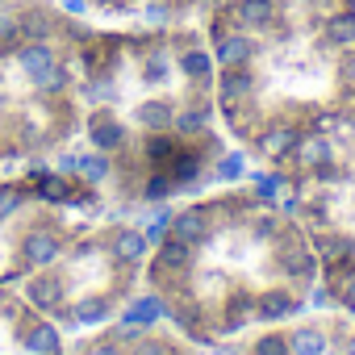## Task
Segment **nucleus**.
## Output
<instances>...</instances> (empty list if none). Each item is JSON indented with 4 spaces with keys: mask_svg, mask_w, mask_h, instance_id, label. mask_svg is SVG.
I'll use <instances>...</instances> for the list:
<instances>
[{
    "mask_svg": "<svg viewBox=\"0 0 355 355\" xmlns=\"http://www.w3.org/2000/svg\"><path fill=\"white\" fill-rule=\"evenodd\" d=\"M171 218H175L171 209H159V214H155V218L142 226V234H146V243H150V247H159V243L171 234Z\"/></svg>",
    "mask_w": 355,
    "mask_h": 355,
    "instance_id": "f704fd0d",
    "label": "nucleus"
},
{
    "mask_svg": "<svg viewBox=\"0 0 355 355\" xmlns=\"http://www.w3.org/2000/svg\"><path fill=\"white\" fill-rule=\"evenodd\" d=\"M255 84H259V80H255L251 67H218V80H214L222 105H251Z\"/></svg>",
    "mask_w": 355,
    "mask_h": 355,
    "instance_id": "1a4fd4ad",
    "label": "nucleus"
},
{
    "mask_svg": "<svg viewBox=\"0 0 355 355\" xmlns=\"http://www.w3.org/2000/svg\"><path fill=\"white\" fill-rule=\"evenodd\" d=\"M71 309H76V326H80V330H84V326H101V322H109V318H113V305H109V297H101V293H92V297H84V301H76Z\"/></svg>",
    "mask_w": 355,
    "mask_h": 355,
    "instance_id": "5701e85b",
    "label": "nucleus"
},
{
    "mask_svg": "<svg viewBox=\"0 0 355 355\" xmlns=\"http://www.w3.org/2000/svg\"><path fill=\"white\" fill-rule=\"evenodd\" d=\"M17 63H21V71H26L30 84H34V80H42V76L59 63V55H55L51 42H21V46H17Z\"/></svg>",
    "mask_w": 355,
    "mask_h": 355,
    "instance_id": "f3484780",
    "label": "nucleus"
},
{
    "mask_svg": "<svg viewBox=\"0 0 355 355\" xmlns=\"http://www.w3.org/2000/svg\"><path fill=\"white\" fill-rule=\"evenodd\" d=\"M63 255H67V243H63V234L51 230V226H34V230L21 239V263L34 268V272L55 268Z\"/></svg>",
    "mask_w": 355,
    "mask_h": 355,
    "instance_id": "7ed1b4c3",
    "label": "nucleus"
},
{
    "mask_svg": "<svg viewBox=\"0 0 355 355\" xmlns=\"http://www.w3.org/2000/svg\"><path fill=\"white\" fill-rule=\"evenodd\" d=\"M171 67H175V59H171V51H167V46H155V51H146V55H142V67H138V80H142L146 88H163V84L171 80Z\"/></svg>",
    "mask_w": 355,
    "mask_h": 355,
    "instance_id": "aec40b11",
    "label": "nucleus"
},
{
    "mask_svg": "<svg viewBox=\"0 0 355 355\" xmlns=\"http://www.w3.org/2000/svg\"><path fill=\"white\" fill-rule=\"evenodd\" d=\"M105 247H109V259H113L117 268H138V263L146 259V251H150L146 234L134 230V226H113Z\"/></svg>",
    "mask_w": 355,
    "mask_h": 355,
    "instance_id": "6e6552de",
    "label": "nucleus"
},
{
    "mask_svg": "<svg viewBox=\"0 0 355 355\" xmlns=\"http://www.w3.org/2000/svg\"><path fill=\"white\" fill-rule=\"evenodd\" d=\"M193 263H197L193 243L167 234V239L159 243L155 259H150V280H155V284H163V288H184V284H189V276H193Z\"/></svg>",
    "mask_w": 355,
    "mask_h": 355,
    "instance_id": "f257e3e1",
    "label": "nucleus"
},
{
    "mask_svg": "<svg viewBox=\"0 0 355 355\" xmlns=\"http://www.w3.org/2000/svg\"><path fill=\"white\" fill-rule=\"evenodd\" d=\"M171 234L193 243V247L209 243V234H214V209H184V214H175L171 218Z\"/></svg>",
    "mask_w": 355,
    "mask_h": 355,
    "instance_id": "ddd939ff",
    "label": "nucleus"
},
{
    "mask_svg": "<svg viewBox=\"0 0 355 355\" xmlns=\"http://www.w3.org/2000/svg\"><path fill=\"white\" fill-rule=\"evenodd\" d=\"M88 142H92V150L113 155V150H121V146L130 142V125H125L117 113L101 109V113H92V117H88Z\"/></svg>",
    "mask_w": 355,
    "mask_h": 355,
    "instance_id": "0eeeda50",
    "label": "nucleus"
},
{
    "mask_svg": "<svg viewBox=\"0 0 355 355\" xmlns=\"http://www.w3.org/2000/svg\"><path fill=\"white\" fill-rule=\"evenodd\" d=\"M284 226H280V218H259L255 222V239H276Z\"/></svg>",
    "mask_w": 355,
    "mask_h": 355,
    "instance_id": "79ce46f5",
    "label": "nucleus"
},
{
    "mask_svg": "<svg viewBox=\"0 0 355 355\" xmlns=\"http://www.w3.org/2000/svg\"><path fill=\"white\" fill-rule=\"evenodd\" d=\"M175 67H180V76L197 88H214L218 80V63H214V51L205 46H184L180 55H175Z\"/></svg>",
    "mask_w": 355,
    "mask_h": 355,
    "instance_id": "9b49d317",
    "label": "nucleus"
},
{
    "mask_svg": "<svg viewBox=\"0 0 355 355\" xmlns=\"http://www.w3.org/2000/svg\"><path fill=\"white\" fill-rule=\"evenodd\" d=\"M59 9H63L67 17H88V9H92V0H59Z\"/></svg>",
    "mask_w": 355,
    "mask_h": 355,
    "instance_id": "37998d69",
    "label": "nucleus"
},
{
    "mask_svg": "<svg viewBox=\"0 0 355 355\" xmlns=\"http://www.w3.org/2000/svg\"><path fill=\"white\" fill-rule=\"evenodd\" d=\"M347 5H351V13H355V0H347Z\"/></svg>",
    "mask_w": 355,
    "mask_h": 355,
    "instance_id": "49530a36",
    "label": "nucleus"
},
{
    "mask_svg": "<svg viewBox=\"0 0 355 355\" xmlns=\"http://www.w3.org/2000/svg\"><path fill=\"white\" fill-rule=\"evenodd\" d=\"M34 88H38L42 96H63V92L71 88V67L59 59V63H55V67L42 76V80H34Z\"/></svg>",
    "mask_w": 355,
    "mask_h": 355,
    "instance_id": "c85d7f7f",
    "label": "nucleus"
},
{
    "mask_svg": "<svg viewBox=\"0 0 355 355\" xmlns=\"http://www.w3.org/2000/svg\"><path fill=\"white\" fill-rule=\"evenodd\" d=\"M355 255V243L347 239V234H326L322 239V259L334 268V263H343V259H351Z\"/></svg>",
    "mask_w": 355,
    "mask_h": 355,
    "instance_id": "2f4dec72",
    "label": "nucleus"
},
{
    "mask_svg": "<svg viewBox=\"0 0 355 355\" xmlns=\"http://www.w3.org/2000/svg\"><path fill=\"white\" fill-rule=\"evenodd\" d=\"M338 301H343V305H347V309L355 313V268L338 276Z\"/></svg>",
    "mask_w": 355,
    "mask_h": 355,
    "instance_id": "ea45409f",
    "label": "nucleus"
},
{
    "mask_svg": "<svg viewBox=\"0 0 355 355\" xmlns=\"http://www.w3.org/2000/svg\"><path fill=\"white\" fill-rule=\"evenodd\" d=\"M251 184H255V201L276 205L280 189H288V175L284 171H251Z\"/></svg>",
    "mask_w": 355,
    "mask_h": 355,
    "instance_id": "cd10ccee",
    "label": "nucleus"
},
{
    "mask_svg": "<svg viewBox=\"0 0 355 355\" xmlns=\"http://www.w3.org/2000/svg\"><path fill=\"white\" fill-rule=\"evenodd\" d=\"M171 193H180V184L171 180V171H150V180L142 189V201H167Z\"/></svg>",
    "mask_w": 355,
    "mask_h": 355,
    "instance_id": "7c9ffc66",
    "label": "nucleus"
},
{
    "mask_svg": "<svg viewBox=\"0 0 355 355\" xmlns=\"http://www.w3.org/2000/svg\"><path fill=\"white\" fill-rule=\"evenodd\" d=\"M297 309H301V301H297L288 288H263V293L255 297L259 322H284V318H293Z\"/></svg>",
    "mask_w": 355,
    "mask_h": 355,
    "instance_id": "dca6fc26",
    "label": "nucleus"
},
{
    "mask_svg": "<svg viewBox=\"0 0 355 355\" xmlns=\"http://www.w3.org/2000/svg\"><path fill=\"white\" fill-rule=\"evenodd\" d=\"M21 297H26V305L34 313H55L67 301V284H63V276H55L51 268H42V272H34V280L26 284Z\"/></svg>",
    "mask_w": 355,
    "mask_h": 355,
    "instance_id": "39448f33",
    "label": "nucleus"
},
{
    "mask_svg": "<svg viewBox=\"0 0 355 355\" xmlns=\"http://www.w3.org/2000/svg\"><path fill=\"white\" fill-rule=\"evenodd\" d=\"M251 355H293V351H288V334H280V330L259 334V338L251 343Z\"/></svg>",
    "mask_w": 355,
    "mask_h": 355,
    "instance_id": "473e14b6",
    "label": "nucleus"
},
{
    "mask_svg": "<svg viewBox=\"0 0 355 355\" xmlns=\"http://www.w3.org/2000/svg\"><path fill=\"white\" fill-rule=\"evenodd\" d=\"M125 355H175L163 338H150V334H142L134 347H125Z\"/></svg>",
    "mask_w": 355,
    "mask_h": 355,
    "instance_id": "e433bc0d",
    "label": "nucleus"
},
{
    "mask_svg": "<svg viewBox=\"0 0 355 355\" xmlns=\"http://www.w3.org/2000/svg\"><path fill=\"white\" fill-rule=\"evenodd\" d=\"M272 259H276V268H280L288 280H313V276H318V255H313L309 243H305L297 230H288V226L276 234V255H272Z\"/></svg>",
    "mask_w": 355,
    "mask_h": 355,
    "instance_id": "f03ea898",
    "label": "nucleus"
},
{
    "mask_svg": "<svg viewBox=\"0 0 355 355\" xmlns=\"http://www.w3.org/2000/svg\"><path fill=\"white\" fill-rule=\"evenodd\" d=\"M326 42H330V46H351V42H355V13L330 17V21H326Z\"/></svg>",
    "mask_w": 355,
    "mask_h": 355,
    "instance_id": "c756f323",
    "label": "nucleus"
},
{
    "mask_svg": "<svg viewBox=\"0 0 355 355\" xmlns=\"http://www.w3.org/2000/svg\"><path fill=\"white\" fill-rule=\"evenodd\" d=\"M288 351L293 355H330V338L318 326H297L288 334Z\"/></svg>",
    "mask_w": 355,
    "mask_h": 355,
    "instance_id": "4be33fe9",
    "label": "nucleus"
},
{
    "mask_svg": "<svg viewBox=\"0 0 355 355\" xmlns=\"http://www.w3.org/2000/svg\"><path fill=\"white\" fill-rule=\"evenodd\" d=\"M247 175H251V167H247V155H243V150H222V155H218V163H214V180L239 184V180H247Z\"/></svg>",
    "mask_w": 355,
    "mask_h": 355,
    "instance_id": "393cba45",
    "label": "nucleus"
},
{
    "mask_svg": "<svg viewBox=\"0 0 355 355\" xmlns=\"http://www.w3.org/2000/svg\"><path fill=\"white\" fill-rule=\"evenodd\" d=\"M297 138H301L297 130H288V125H276V130H263V134H259V150H263L268 159H284V155L297 146Z\"/></svg>",
    "mask_w": 355,
    "mask_h": 355,
    "instance_id": "bb28decb",
    "label": "nucleus"
},
{
    "mask_svg": "<svg viewBox=\"0 0 355 355\" xmlns=\"http://www.w3.org/2000/svg\"><path fill=\"white\" fill-rule=\"evenodd\" d=\"M109 175H113V155H105V150L80 155V180L84 184H105Z\"/></svg>",
    "mask_w": 355,
    "mask_h": 355,
    "instance_id": "a878e982",
    "label": "nucleus"
},
{
    "mask_svg": "<svg viewBox=\"0 0 355 355\" xmlns=\"http://www.w3.org/2000/svg\"><path fill=\"white\" fill-rule=\"evenodd\" d=\"M0 84H5V71H0Z\"/></svg>",
    "mask_w": 355,
    "mask_h": 355,
    "instance_id": "de8ad7c7",
    "label": "nucleus"
},
{
    "mask_svg": "<svg viewBox=\"0 0 355 355\" xmlns=\"http://www.w3.org/2000/svg\"><path fill=\"white\" fill-rule=\"evenodd\" d=\"M55 171H63V175H71V180H80V155H76V150L59 155V159H55Z\"/></svg>",
    "mask_w": 355,
    "mask_h": 355,
    "instance_id": "a19ab883",
    "label": "nucleus"
},
{
    "mask_svg": "<svg viewBox=\"0 0 355 355\" xmlns=\"http://www.w3.org/2000/svg\"><path fill=\"white\" fill-rule=\"evenodd\" d=\"M142 17H146V21H150L155 30H163V26H167V21L175 17V9L167 5V0H150V5H146V13H142Z\"/></svg>",
    "mask_w": 355,
    "mask_h": 355,
    "instance_id": "4c0bfd02",
    "label": "nucleus"
},
{
    "mask_svg": "<svg viewBox=\"0 0 355 355\" xmlns=\"http://www.w3.org/2000/svg\"><path fill=\"white\" fill-rule=\"evenodd\" d=\"M21 209H26V193L17 184H0V222H9Z\"/></svg>",
    "mask_w": 355,
    "mask_h": 355,
    "instance_id": "72a5a7b5",
    "label": "nucleus"
},
{
    "mask_svg": "<svg viewBox=\"0 0 355 355\" xmlns=\"http://www.w3.org/2000/svg\"><path fill=\"white\" fill-rule=\"evenodd\" d=\"M276 21H280V0H234L230 5V26L234 30L259 34V30H272Z\"/></svg>",
    "mask_w": 355,
    "mask_h": 355,
    "instance_id": "423d86ee",
    "label": "nucleus"
},
{
    "mask_svg": "<svg viewBox=\"0 0 355 355\" xmlns=\"http://www.w3.org/2000/svg\"><path fill=\"white\" fill-rule=\"evenodd\" d=\"M288 155H293V163H297V167L318 171L322 163H330V159H334V146H330V138H326V134H301V138H297V146H293Z\"/></svg>",
    "mask_w": 355,
    "mask_h": 355,
    "instance_id": "2eb2a0df",
    "label": "nucleus"
},
{
    "mask_svg": "<svg viewBox=\"0 0 355 355\" xmlns=\"http://www.w3.org/2000/svg\"><path fill=\"white\" fill-rule=\"evenodd\" d=\"M255 55H259L255 34L234 30V26L222 30V34H214V63H218V67H251Z\"/></svg>",
    "mask_w": 355,
    "mask_h": 355,
    "instance_id": "20e7f679",
    "label": "nucleus"
},
{
    "mask_svg": "<svg viewBox=\"0 0 355 355\" xmlns=\"http://www.w3.org/2000/svg\"><path fill=\"white\" fill-rule=\"evenodd\" d=\"M142 334H146V326H138V322H130V318H117V322L109 326V338L121 343V347H134Z\"/></svg>",
    "mask_w": 355,
    "mask_h": 355,
    "instance_id": "c9c22d12",
    "label": "nucleus"
},
{
    "mask_svg": "<svg viewBox=\"0 0 355 355\" xmlns=\"http://www.w3.org/2000/svg\"><path fill=\"white\" fill-rule=\"evenodd\" d=\"M309 305H318V309H326V305H334V297H330V293H326V288L318 284V288L309 293Z\"/></svg>",
    "mask_w": 355,
    "mask_h": 355,
    "instance_id": "c03bdc74",
    "label": "nucleus"
},
{
    "mask_svg": "<svg viewBox=\"0 0 355 355\" xmlns=\"http://www.w3.org/2000/svg\"><path fill=\"white\" fill-rule=\"evenodd\" d=\"M51 34H55V21L46 9L17 13V42H51Z\"/></svg>",
    "mask_w": 355,
    "mask_h": 355,
    "instance_id": "412c9836",
    "label": "nucleus"
},
{
    "mask_svg": "<svg viewBox=\"0 0 355 355\" xmlns=\"http://www.w3.org/2000/svg\"><path fill=\"white\" fill-rule=\"evenodd\" d=\"M251 322H259L255 297H251V293H234V297L226 301V334H234V330H243V326H251Z\"/></svg>",
    "mask_w": 355,
    "mask_h": 355,
    "instance_id": "b1692460",
    "label": "nucleus"
},
{
    "mask_svg": "<svg viewBox=\"0 0 355 355\" xmlns=\"http://www.w3.org/2000/svg\"><path fill=\"white\" fill-rule=\"evenodd\" d=\"M21 343L30 355H63V334H59V322H42L34 318L26 330H21Z\"/></svg>",
    "mask_w": 355,
    "mask_h": 355,
    "instance_id": "4468645a",
    "label": "nucleus"
},
{
    "mask_svg": "<svg viewBox=\"0 0 355 355\" xmlns=\"http://www.w3.org/2000/svg\"><path fill=\"white\" fill-rule=\"evenodd\" d=\"M134 121L146 130V134H159V130H171L175 121V105L167 96H146L138 109H134Z\"/></svg>",
    "mask_w": 355,
    "mask_h": 355,
    "instance_id": "a211bd4d",
    "label": "nucleus"
},
{
    "mask_svg": "<svg viewBox=\"0 0 355 355\" xmlns=\"http://www.w3.org/2000/svg\"><path fill=\"white\" fill-rule=\"evenodd\" d=\"M209 117H214V109H209L205 101H193L189 109H175L171 134H175V138H205V130H209Z\"/></svg>",
    "mask_w": 355,
    "mask_h": 355,
    "instance_id": "6ab92c4d",
    "label": "nucleus"
},
{
    "mask_svg": "<svg viewBox=\"0 0 355 355\" xmlns=\"http://www.w3.org/2000/svg\"><path fill=\"white\" fill-rule=\"evenodd\" d=\"M347 355H355V338H351V343H347Z\"/></svg>",
    "mask_w": 355,
    "mask_h": 355,
    "instance_id": "a18cd8bd",
    "label": "nucleus"
},
{
    "mask_svg": "<svg viewBox=\"0 0 355 355\" xmlns=\"http://www.w3.org/2000/svg\"><path fill=\"white\" fill-rule=\"evenodd\" d=\"M80 355H125V347H121V343H113V338L105 334V338H92Z\"/></svg>",
    "mask_w": 355,
    "mask_h": 355,
    "instance_id": "58836bf2",
    "label": "nucleus"
},
{
    "mask_svg": "<svg viewBox=\"0 0 355 355\" xmlns=\"http://www.w3.org/2000/svg\"><path fill=\"white\" fill-rule=\"evenodd\" d=\"M80 189H84V180L76 184L71 175H63V171L34 167V197H38V201H46V205H71Z\"/></svg>",
    "mask_w": 355,
    "mask_h": 355,
    "instance_id": "9d476101",
    "label": "nucleus"
},
{
    "mask_svg": "<svg viewBox=\"0 0 355 355\" xmlns=\"http://www.w3.org/2000/svg\"><path fill=\"white\" fill-rule=\"evenodd\" d=\"M121 318H130V322H138V326H159V322H171V301L167 297H159V293H138L125 309H121Z\"/></svg>",
    "mask_w": 355,
    "mask_h": 355,
    "instance_id": "f8f14e48",
    "label": "nucleus"
}]
</instances>
